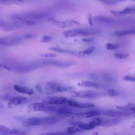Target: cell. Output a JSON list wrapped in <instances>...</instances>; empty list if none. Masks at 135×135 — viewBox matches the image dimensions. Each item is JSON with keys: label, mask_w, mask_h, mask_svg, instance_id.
I'll use <instances>...</instances> for the list:
<instances>
[{"label": "cell", "mask_w": 135, "mask_h": 135, "mask_svg": "<svg viewBox=\"0 0 135 135\" xmlns=\"http://www.w3.org/2000/svg\"><path fill=\"white\" fill-rule=\"evenodd\" d=\"M61 117L57 116H47L44 117H32L23 121L22 126L25 128L38 126H49L54 124L61 120Z\"/></svg>", "instance_id": "1"}, {"label": "cell", "mask_w": 135, "mask_h": 135, "mask_svg": "<svg viewBox=\"0 0 135 135\" xmlns=\"http://www.w3.org/2000/svg\"><path fill=\"white\" fill-rule=\"evenodd\" d=\"M99 32V30L95 28H74L64 31L63 34L66 37H71L94 35Z\"/></svg>", "instance_id": "2"}, {"label": "cell", "mask_w": 135, "mask_h": 135, "mask_svg": "<svg viewBox=\"0 0 135 135\" xmlns=\"http://www.w3.org/2000/svg\"><path fill=\"white\" fill-rule=\"evenodd\" d=\"M27 109L28 111L33 112H56L57 107L55 106V105L46 104L42 101L32 103L28 105Z\"/></svg>", "instance_id": "3"}, {"label": "cell", "mask_w": 135, "mask_h": 135, "mask_svg": "<svg viewBox=\"0 0 135 135\" xmlns=\"http://www.w3.org/2000/svg\"><path fill=\"white\" fill-rule=\"evenodd\" d=\"M73 88L66 86L62 84L55 82H49L46 84L45 91L47 93H55L56 92H63L65 91H72Z\"/></svg>", "instance_id": "4"}, {"label": "cell", "mask_w": 135, "mask_h": 135, "mask_svg": "<svg viewBox=\"0 0 135 135\" xmlns=\"http://www.w3.org/2000/svg\"><path fill=\"white\" fill-rule=\"evenodd\" d=\"M71 95L74 97L82 98H93L104 95V93L93 91H71Z\"/></svg>", "instance_id": "5"}, {"label": "cell", "mask_w": 135, "mask_h": 135, "mask_svg": "<svg viewBox=\"0 0 135 135\" xmlns=\"http://www.w3.org/2000/svg\"><path fill=\"white\" fill-rule=\"evenodd\" d=\"M49 21L53 24H54L62 28H69L73 26H79L81 25L79 22L75 20L59 21L53 18H49Z\"/></svg>", "instance_id": "6"}, {"label": "cell", "mask_w": 135, "mask_h": 135, "mask_svg": "<svg viewBox=\"0 0 135 135\" xmlns=\"http://www.w3.org/2000/svg\"><path fill=\"white\" fill-rule=\"evenodd\" d=\"M67 99L64 97L49 96L45 97L42 101L47 104L51 105H62L66 103Z\"/></svg>", "instance_id": "7"}, {"label": "cell", "mask_w": 135, "mask_h": 135, "mask_svg": "<svg viewBox=\"0 0 135 135\" xmlns=\"http://www.w3.org/2000/svg\"><path fill=\"white\" fill-rule=\"evenodd\" d=\"M134 112L124 110H109L103 112V114L109 117H120L130 116Z\"/></svg>", "instance_id": "8"}, {"label": "cell", "mask_w": 135, "mask_h": 135, "mask_svg": "<svg viewBox=\"0 0 135 135\" xmlns=\"http://www.w3.org/2000/svg\"><path fill=\"white\" fill-rule=\"evenodd\" d=\"M12 22L19 27L23 26H32L36 24L35 22L32 20L22 18L17 15H14L12 16Z\"/></svg>", "instance_id": "9"}, {"label": "cell", "mask_w": 135, "mask_h": 135, "mask_svg": "<svg viewBox=\"0 0 135 135\" xmlns=\"http://www.w3.org/2000/svg\"><path fill=\"white\" fill-rule=\"evenodd\" d=\"M100 114V113L99 112H98V111L93 110V111H88L85 112H80V113H77L73 112L70 115V118H73V119L75 118V119H85L88 118L98 116Z\"/></svg>", "instance_id": "10"}, {"label": "cell", "mask_w": 135, "mask_h": 135, "mask_svg": "<svg viewBox=\"0 0 135 135\" xmlns=\"http://www.w3.org/2000/svg\"><path fill=\"white\" fill-rule=\"evenodd\" d=\"M18 16L27 20H40L43 19L47 17V15L42 12H27L22 14H18Z\"/></svg>", "instance_id": "11"}, {"label": "cell", "mask_w": 135, "mask_h": 135, "mask_svg": "<svg viewBox=\"0 0 135 135\" xmlns=\"http://www.w3.org/2000/svg\"><path fill=\"white\" fill-rule=\"evenodd\" d=\"M28 99L25 97L16 96L13 97L9 100L7 106L9 108H12L13 107H16L22 104H24L27 103Z\"/></svg>", "instance_id": "12"}, {"label": "cell", "mask_w": 135, "mask_h": 135, "mask_svg": "<svg viewBox=\"0 0 135 135\" xmlns=\"http://www.w3.org/2000/svg\"><path fill=\"white\" fill-rule=\"evenodd\" d=\"M43 64L46 65H51L59 67H68L75 64L76 63L73 61H59L54 60H45L43 61Z\"/></svg>", "instance_id": "13"}, {"label": "cell", "mask_w": 135, "mask_h": 135, "mask_svg": "<svg viewBox=\"0 0 135 135\" xmlns=\"http://www.w3.org/2000/svg\"><path fill=\"white\" fill-rule=\"evenodd\" d=\"M66 103L69 106L78 108H91L94 107V104L91 103L80 102L71 99L67 100Z\"/></svg>", "instance_id": "14"}, {"label": "cell", "mask_w": 135, "mask_h": 135, "mask_svg": "<svg viewBox=\"0 0 135 135\" xmlns=\"http://www.w3.org/2000/svg\"><path fill=\"white\" fill-rule=\"evenodd\" d=\"M21 37H4L0 36V44L6 46H11L16 45L21 41Z\"/></svg>", "instance_id": "15"}, {"label": "cell", "mask_w": 135, "mask_h": 135, "mask_svg": "<svg viewBox=\"0 0 135 135\" xmlns=\"http://www.w3.org/2000/svg\"><path fill=\"white\" fill-rule=\"evenodd\" d=\"M69 123L73 126L78 127L84 130H90L94 128V127L92 126L90 123H85L82 121H78L76 120H69Z\"/></svg>", "instance_id": "16"}, {"label": "cell", "mask_w": 135, "mask_h": 135, "mask_svg": "<svg viewBox=\"0 0 135 135\" xmlns=\"http://www.w3.org/2000/svg\"><path fill=\"white\" fill-rule=\"evenodd\" d=\"M13 88L16 91L20 93L25 94L27 95H33L35 93L33 89L28 86H21L18 84H14L13 86Z\"/></svg>", "instance_id": "17"}, {"label": "cell", "mask_w": 135, "mask_h": 135, "mask_svg": "<svg viewBox=\"0 0 135 135\" xmlns=\"http://www.w3.org/2000/svg\"><path fill=\"white\" fill-rule=\"evenodd\" d=\"M78 85L83 87L88 88H103L104 85L97 82L89 81H82L78 83Z\"/></svg>", "instance_id": "18"}, {"label": "cell", "mask_w": 135, "mask_h": 135, "mask_svg": "<svg viewBox=\"0 0 135 135\" xmlns=\"http://www.w3.org/2000/svg\"><path fill=\"white\" fill-rule=\"evenodd\" d=\"M111 13L115 16H120L123 15L135 13V7H127L121 11H111Z\"/></svg>", "instance_id": "19"}, {"label": "cell", "mask_w": 135, "mask_h": 135, "mask_svg": "<svg viewBox=\"0 0 135 135\" xmlns=\"http://www.w3.org/2000/svg\"><path fill=\"white\" fill-rule=\"evenodd\" d=\"M121 120L119 118H113V119H110L108 120H104L101 126H103L104 127H111L113 126H114L119 122H120Z\"/></svg>", "instance_id": "20"}, {"label": "cell", "mask_w": 135, "mask_h": 135, "mask_svg": "<svg viewBox=\"0 0 135 135\" xmlns=\"http://www.w3.org/2000/svg\"><path fill=\"white\" fill-rule=\"evenodd\" d=\"M115 35L118 36H124L127 35H134L135 34V28L134 29H129L120 30L115 32Z\"/></svg>", "instance_id": "21"}, {"label": "cell", "mask_w": 135, "mask_h": 135, "mask_svg": "<svg viewBox=\"0 0 135 135\" xmlns=\"http://www.w3.org/2000/svg\"><path fill=\"white\" fill-rule=\"evenodd\" d=\"M50 50L59 52V53H65V54H76V53L71 51V50H68L66 49H64L63 48H60L58 47H51L49 48Z\"/></svg>", "instance_id": "22"}, {"label": "cell", "mask_w": 135, "mask_h": 135, "mask_svg": "<svg viewBox=\"0 0 135 135\" xmlns=\"http://www.w3.org/2000/svg\"><path fill=\"white\" fill-rule=\"evenodd\" d=\"M2 134H25L27 132L23 130L18 129H8L7 131L4 132Z\"/></svg>", "instance_id": "23"}, {"label": "cell", "mask_w": 135, "mask_h": 135, "mask_svg": "<svg viewBox=\"0 0 135 135\" xmlns=\"http://www.w3.org/2000/svg\"><path fill=\"white\" fill-rule=\"evenodd\" d=\"M95 20L99 21V22H104L106 23H114L116 22L115 20H114L112 18L108 17H105V16H97L94 18Z\"/></svg>", "instance_id": "24"}, {"label": "cell", "mask_w": 135, "mask_h": 135, "mask_svg": "<svg viewBox=\"0 0 135 135\" xmlns=\"http://www.w3.org/2000/svg\"><path fill=\"white\" fill-rule=\"evenodd\" d=\"M117 108L118 109L130 111H132L133 112H135V104H133V103L129 104L124 105L118 106L117 107Z\"/></svg>", "instance_id": "25"}, {"label": "cell", "mask_w": 135, "mask_h": 135, "mask_svg": "<svg viewBox=\"0 0 135 135\" xmlns=\"http://www.w3.org/2000/svg\"><path fill=\"white\" fill-rule=\"evenodd\" d=\"M84 131L83 129L76 127V126H72L69 127L66 129V132L69 134H74L77 132H81Z\"/></svg>", "instance_id": "26"}, {"label": "cell", "mask_w": 135, "mask_h": 135, "mask_svg": "<svg viewBox=\"0 0 135 135\" xmlns=\"http://www.w3.org/2000/svg\"><path fill=\"white\" fill-rule=\"evenodd\" d=\"M104 120L99 118H95L93 119H92L90 122L89 123H90L92 126H94V127L96 126H101Z\"/></svg>", "instance_id": "27"}, {"label": "cell", "mask_w": 135, "mask_h": 135, "mask_svg": "<svg viewBox=\"0 0 135 135\" xmlns=\"http://www.w3.org/2000/svg\"><path fill=\"white\" fill-rule=\"evenodd\" d=\"M95 46H92L86 49H85V50L80 52L79 53V55H90L95 50Z\"/></svg>", "instance_id": "28"}, {"label": "cell", "mask_w": 135, "mask_h": 135, "mask_svg": "<svg viewBox=\"0 0 135 135\" xmlns=\"http://www.w3.org/2000/svg\"><path fill=\"white\" fill-rule=\"evenodd\" d=\"M105 47L107 50H114L119 47V45L117 43H108L105 44Z\"/></svg>", "instance_id": "29"}, {"label": "cell", "mask_w": 135, "mask_h": 135, "mask_svg": "<svg viewBox=\"0 0 135 135\" xmlns=\"http://www.w3.org/2000/svg\"><path fill=\"white\" fill-rule=\"evenodd\" d=\"M119 94V93L114 89H109L107 90V92L104 93V95H108V96H117Z\"/></svg>", "instance_id": "30"}, {"label": "cell", "mask_w": 135, "mask_h": 135, "mask_svg": "<svg viewBox=\"0 0 135 135\" xmlns=\"http://www.w3.org/2000/svg\"><path fill=\"white\" fill-rule=\"evenodd\" d=\"M114 56L117 59H124L129 56V54L125 53H116L114 54Z\"/></svg>", "instance_id": "31"}, {"label": "cell", "mask_w": 135, "mask_h": 135, "mask_svg": "<svg viewBox=\"0 0 135 135\" xmlns=\"http://www.w3.org/2000/svg\"><path fill=\"white\" fill-rule=\"evenodd\" d=\"M102 78H103V79L104 80V81H106L107 82H113L114 81V79L112 77V76H111L109 74H103L102 75Z\"/></svg>", "instance_id": "32"}, {"label": "cell", "mask_w": 135, "mask_h": 135, "mask_svg": "<svg viewBox=\"0 0 135 135\" xmlns=\"http://www.w3.org/2000/svg\"><path fill=\"white\" fill-rule=\"evenodd\" d=\"M40 56L41 57L50 58V57H55L56 56V55L55 54L51 53H45L40 54Z\"/></svg>", "instance_id": "33"}, {"label": "cell", "mask_w": 135, "mask_h": 135, "mask_svg": "<svg viewBox=\"0 0 135 135\" xmlns=\"http://www.w3.org/2000/svg\"><path fill=\"white\" fill-rule=\"evenodd\" d=\"M96 1H100L101 2H102L103 3H105L108 5H113L119 2L118 0H96Z\"/></svg>", "instance_id": "34"}, {"label": "cell", "mask_w": 135, "mask_h": 135, "mask_svg": "<svg viewBox=\"0 0 135 135\" xmlns=\"http://www.w3.org/2000/svg\"><path fill=\"white\" fill-rule=\"evenodd\" d=\"M123 80L125 81L135 82V75H125L123 78Z\"/></svg>", "instance_id": "35"}, {"label": "cell", "mask_w": 135, "mask_h": 135, "mask_svg": "<svg viewBox=\"0 0 135 135\" xmlns=\"http://www.w3.org/2000/svg\"><path fill=\"white\" fill-rule=\"evenodd\" d=\"M52 40V36L50 35H44L41 38V42L42 43H47L51 41Z\"/></svg>", "instance_id": "36"}, {"label": "cell", "mask_w": 135, "mask_h": 135, "mask_svg": "<svg viewBox=\"0 0 135 135\" xmlns=\"http://www.w3.org/2000/svg\"><path fill=\"white\" fill-rule=\"evenodd\" d=\"M24 0H0V4H10L14 2H22Z\"/></svg>", "instance_id": "37"}, {"label": "cell", "mask_w": 135, "mask_h": 135, "mask_svg": "<svg viewBox=\"0 0 135 135\" xmlns=\"http://www.w3.org/2000/svg\"><path fill=\"white\" fill-rule=\"evenodd\" d=\"M9 128L4 126H2L0 125V133L2 134L4 132L7 131V130H8Z\"/></svg>", "instance_id": "38"}, {"label": "cell", "mask_w": 135, "mask_h": 135, "mask_svg": "<svg viewBox=\"0 0 135 135\" xmlns=\"http://www.w3.org/2000/svg\"><path fill=\"white\" fill-rule=\"evenodd\" d=\"M43 134H69L67 133H64V132H48V133H42Z\"/></svg>", "instance_id": "39"}, {"label": "cell", "mask_w": 135, "mask_h": 135, "mask_svg": "<svg viewBox=\"0 0 135 135\" xmlns=\"http://www.w3.org/2000/svg\"><path fill=\"white\" fill-rule=\"evenodd\" d=\"M95 39L94 37H88V38H84L82 39V41L85 42H90L93 41Z\"/></svg>", "instance_id": "40"}, {"label": "cell", "mask_w": 135, "mask_h": 135, "mask_svg": "<svg viewBox=\"0 0 135 135\" xmlns=\"http://www.w3.org/2000/svg\"><path fill=\"white\" fill-rule=\"evenodd\" d=\"M4 23V22H3V21L0 20V28L2 27V26L3 25Z\"/></svg>", "instance_id": "41"}, {"label": "cell", "mask_w": 135, "mask_h": 135, "mask_svg": "<svg viewBox=\"0 0 135 135\" xmlns=\"http://www.w3.org/2000/svg\"><path fill=\"white\" fill-rule=\"evenodd\" d=\"M89 24L90 25H92V18L91 17H89Z\"/></svg>", "instance_id": "42"}, {"label": "cell", "mask_w": 135, "mask_h": 135, "mask_svg": "<svg viewBox=\"0 0 135 135\" xmlns=\"http://www.w3.org/2000/svg\"><path fill=\"white\" fill-rule=\"evenodd\" d=\"M126 1V0H119V2H122V1ZM131 1H135V0H131Z\"/></svg>", "instance_id": "43"}, {"label": "cell", "mask_w": 135, "mask_h": 135, "mask_svg": "<svg viewBox=\"0 0 135 135\" xmlns=\"http://www.w3.org/2000/svg\"><path fill=\"white\" fill-rule=\"evenodd\" d=\"M2 107H3V105L1 103H0V108H2Z\"/></svg>", "instance_id": "44"}, {"label": "cell", "mask_w": 135, "mask_h": 135, "mask_svg": "<svg viewBox=\"0 0 135 135\" xmlns=\"http://www.w3.org/2000/svg\"><path fill=\"white\" fill-rule=\"evenodd\" d=\"M134 118H135V115H134Z\"/></svg>", "instance_id": "45"}]
</instances>
